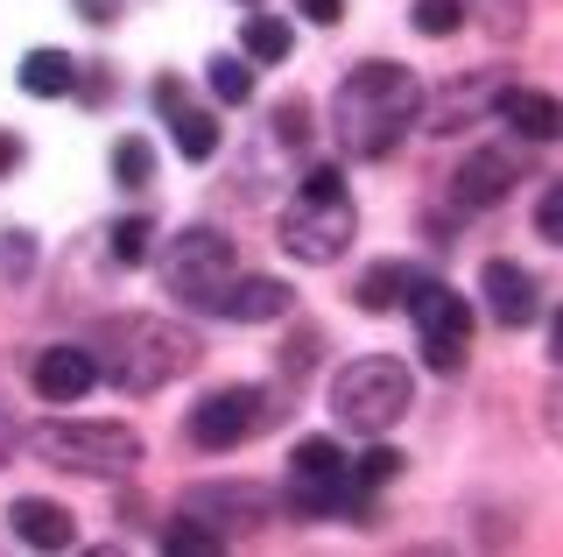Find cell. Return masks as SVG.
<instances>
[{
    "label": "cell",
    "mask_w": 563,
    "mask_h": 557,
    "mask_svg": "<svg viewBox=\"0 0 563 557\" xmlns=\"http://www.w3.org/2000/svg\"><path fill=\"white\" fill-rule=\"evenodd\" d=\"M416 107H422L416 72H401V64H360V72H345L339 99H331V120H339L345 155L380 163V155H395V142L416 128Z\"/></svg>",
    "instance_id": "obj_1"
},
{
    "label": "cell",
    "mask_w": 563,
    "mask_h": 557,
    "mask_svg": "<svg viewBox=\"0 0 563 557\" xmlns=\"http://www.w3.org/2000/svg\"><path fill=\"white\" fill-rule=\"evenodd\" d=\"M99 353H106V381L113 389H128V395H155V389H169L176 374H190L198 368V332H184V325H169V318H106L99 325Z\"/></svg>",
    "instance_id": "obj_2"
},
{
    "label": "cell",
    "mask_w": 563,
    "mask_h": 557,
    "mask_svg": "<svg viewBox=\"0 0 563 557\" xmlns=\"http://www.w3.org/2000/svg\"><path fill=\"white\" fill-rule=\"evenodd\" d=\"M409 403H416V381H409L401 360H387V353L352 360V368L331 381V409H339V424L366 430V438H380L387 424H401Z\"/></svg>",
    "instance_id": "obj_3"
},
{
    "label": "cell",
    "mask_w": 563,
    "mask_h": 557,
    "mask_svg": "<svg viewBox=\"0 0 563 557\" xmlns=\"http://www.w3.org/2000/svg\"><path fill=\"white\" fill-rule=\"evenodd\" d=\"M29 451L43 466H64V473H128V466L141 459V438L128 424H35L29 430Z\"/></svg>",
    "instance_id": "obj_4"
},
{
    "label": "cell",
    "mask_w": 563,
    "mask_h": 557,
    "mask_svg": "<svg viewBox=\"0 0 563 557\" xmlns=\"http://www.w3.org/2000/svg\"><path fill=\"white\" fill-rule=\"evenodd\" d=\"M233 240L225 233H211V226H190V233H176L169 240V254H163V283H169V297L176 304H190V310H211V297H219L225 283H233Z\"/></svg>",
    "instance_id": "obj_5"
},
{
    "label": "cell",
    "mask_w": 563,
    "mask_h": 557,
    "mask_svg": "<svg viewBox=\"0 0 563 557\" xmlns=\"http://www.w3.org/2000/svg\"><path fill=\"white\" fill-rule=\"evenodd\" d=\"M409 318H416V332H422V360H430L437 374H457L465 368V339H472V304L457 297V290L444 283H422L409 290Z\"/></svg>",
    "instance_id": "obj_6"
},
{
    "label": "cell",
    "mask_w": 563,
    "mask_h": 557,
    "mask_svg": "<svg viewBox=\"0 0 563 557\" xmlns=\"http://www.w3.org/2000/svg\"><path fill=\"white\" fill-rule=\"evenodd\" d=\"M289 509L296 515H345L352 509V473L331 438H303L289 451Z\"/></svg>",
    "instance_id": "obj_7"
},
{
    "label": "cell",
    "mask_w": 563,
    "mask_h": 557,
    "mask_svg": "<svg viewBox=\"0 0 563 557\" xmlns=\"http://www.w3.org/2000/svg\"><path fill=\"white\" fill-rule=\"evenodd\" d=\"M352 205L345 190L339 198H296L289 212H282V248H289L296 261H310V269H324V261H339L352 248Z\"/></svg>",
    "instance_id": "obj_8"
},
{
    "label": "cell",
    "mask_w": 563,
    "mask_h": 557,
    "mask_svg": "<svg viewBox=\"0 0 563 557\" xmlns=\"http://www.w3.org/2000/svg\"><path fill=\"white\" fill-rule=\"evenodd\" d=\"M261 409H268V395L261 389H211L198 409H190V445L198 451H233L261 430Z\"/></svg>",
    "instance_id": "obj_9"
},
{
    "label": "cell",
    "mask_w": 563,
    "mask_h": 557,
    "mask_svg": "<svg viewBox=\"0 0 563 557\" xmlns=\"http://www.w3.org/2000/svg\"><path fill=\"white\" fill-rule=\"evenodd\" d=\"M29 381H35V395L43 403H78V395H92V381H99V360L85 353V346H49V353H35V368H29Z\"/></svg>",
    "instance_id": "obj_10"
},
{
    "label": "cell",
    "mask_w": 563,
    "mask_h": 557,
    "mask_svg": "<svg viewBox=\"0 0 563 557\" xmlns=\"http://www.w3.org/2000/svg\"><path fill=\"white\" fill-rule=\"evenodd\" d=\"M211 310H219V318H233V325H268V318L289 310V283H275V275H240L233 269V283L211 297Z\"/></svg>",
    "instance_id": "obj_11"
},
{
    "label": "cell",
    "mask_w": 563,
    "mask_h": 557,
    "mask_svg": "<svg viewBox=\"0 0 563 557\" xmlns=\"http://www.w3.org/2000/svg\"><path fill=\"white\" fill-rule=\"evenodd\" d=\"M8 529L22 536L29 550H70V544H78L70 515L57 509V501H43V494H22V501H8Z\"/></svg>",
    "instance_id": "obj_12"
},
{
    "label": "cell",
    "mask_w": 563,
    "mask_h": 557,
    "mask_svg": "<svg viewBox=\"0 0 563 557\" xmlns=\"http://www.w3.org/2000/svg\"><path fill=\"white\" fill-rule=\"evenodd\" d=\"M479 297H486V310L500 325H528V318H536V275L515 269V261H486Z\"/></svg>",
    "instance_id": "obj_13"
},
{
    "label": "cell",
    "mask_w": 563,
    "mask_h": 557,
    "mask_svg": "<svg viewBox=\"0 0 563 557\" xmlns=\"http://www.w3.org/2000/svg\"><path fill=\"white\" fill-rule=\"evenodd\" d=\"M507 184H515V163H507L500 149H479V155H465V163H457V177H451L457 205H472V212L500 205V198H507Z\"/></svg>",
    "instance_id": "obj_14"
},
{
    "label": "cell",
    "mask_w": 563,
    "mask_h": 557,
    "mask_svg": "<svg viewBox=\"0 0 563 557\" xmlns=\"http://www.w3.org/2000/svg\"><path fill=\"white\" fill-rule=\"evenodd\" d=\"M416 283H422V269H409V261H380V269L360 275V310H395V304H409Z\"/></svg>",
    "instance_id": "obj_15"
},
{
    "label": "cell",
    "mask_w": 563,
    "mask_h": 557,
    "mask_svg": "<svg viewBox=\"0 0 563 557\" xmlns=\"http://www.w3.org/2000/svg\"><path fill=\"white\" fill-rule=\"evenodd\" d=\"M70 85H78V64H70L64 50H29L22 57V92L29 99H64Z\"/></svg>",
    "instance_id": "obj_16"
},
{
    "label": "cell",
    "mask_w": 563,
    "mask_h": 557,
    "mask_svg": "<svg viewBox=\"0 0 563 557\" xmlns=\"http://www.w3.org/2000/svg\"><path fill=\"white\" fill-rule=\"evenodd\" d=\"M500 120L515 134H528V142H550V134H556V99H542V92H500Z\"/></svg>",
    "instance_id": "obj_17"
},
{
    "label": "cell",
    "mask_w": 563,
    "mask_h": 557,
    "mask_svg": "<svg viewBox=\"0 0 563 557\" xmlns=\"http://www.w3.org/2000/svg\"><path fill=\"white\" fill-rule=\"evenodd\" d=\"M240 50H246L254 64H289V22H275V14H246Z\"/></svg>",
    "instance_id": "obj_18"
},
{
    "label": "cell",
    "mask_w": 563,
    "mask_h": 557,
    "mask_svg": "<svg viewBox=\"0 0 563 557\" xmlns=\"http://www.w3.org/2000/svg\"><path fill=\"white\" fill-rule=\"evenodd\" d=\"M176 120V155H184V163H211V155H219V120L211 113H169Z\"/></svg>",
    "instance_id": "obj_19"
},
{
    "label": "cell",
    "mask_w": 563,
    "mask_h": 557,
    "mask_svg": "<svg viewBox=\"0 0 563 557\" xmlns=\"http://www.w3.org/2000/svg\"><path fill=\"white\" fill-rule=\"evenodd\" d=\"M113 177L128 184V190H148L155 184V149L141 142V134H120V142H113Z\"/></svg>",
    "instance_id": "obj_20"
},
{
    "label": "cell",
    "mask_w": 563,
    "mask_h": 557,
    "mask_svg": "<svg viewBox=\"0 0 563 557\" xmlns=\"http://www.w3.org/2000/svg\"><path fill=\"white\" fill-rule=\"evenodd\" d=\"M148 240H155V219H120L113 226V240H106V248H113V261H120V269H134V261H148Z\"/></svg>",
    "instance_id": "obj_21"
},
{
    "label": "cell",
    "mask_w": 563,
    "mask_h": 557,
    "mask_svg": "<svg viewBox=\"0 0 563 557\" xmlns=\"http://www.w3.org/2000/svg\"><path fill=\"white\" fill-rule=\"evenodd\" d=\"M211 92H219L225 107H246V99H254V72H246L240 57H219L211 64Z\"/></svg>",
    "instance_id": "obj_22"
},
{
    "label": "cell",
    "mask_w": 563,
    "mask_h": 557,
    "mask_svg": "<svg viewBox=\"0 0 563 557\" xmlns=\"http://www.w3.org/2000/svg\"><path fill=\"white\" fill-rule=\"evenodd\" d=\"M457 22H465V0H416L422 36H457Z\"/></svg>",
    "instance_id": "obj_23"
},
{
    "label": "cell",
    "mask_w": 563,
    "mask_h": 557,
    "mask_svg": "<svg viewBox=\"0 0 563 557\" xmlns=\"http://www.w3.org/2000/svg\"><path fill=\"white\" fill-rule=\"evenodd\" d=\"M219 544H225V536H219V529H198V522H169V529H163V550H190V557H211Z\"/></svg>",
    "instance_id": "obj_24"
},
{
    "label": "cell",
    "mask_w": 563,
    "mask_h": 557,
    "mask_svg": "<svg viewBox=\"0 0 563 557\" xmlns=\"http://www.w3.org/2000/svg\"><path fill=\"white\" fill-rule=\"evenodd\" d=\"M395 473H401V451H387V445H374V451H366L360 466H352V487H387V480H395Z\"/></svg>",
    "instance_id": "obj_25"
},
{
    "label": "cell",
    "mask_w": 563,
    "mask_h": 557,
    "mask_svg": "<svg viewBox=\"0 0 563 557\" xmlns=\"http://www.w3.org/2000/svg\"><path fill=\"white\" fill-rule=\"evenodd\" d=\"M536 233H542V240H556V233H563V198H556V184L542 190V205H536Z\"/></svg>",
    "instance_id": "obj_26"
},
{
    "label": "cell",
    "mask_w": 563,
    "mask_h": 557,
    "mask_svg": "<svg viewBox=\"0 0 563 557\" xmlns=\"http://www.w3.org/2000/svg\"><path fill=\"white\" fill-rule=\"evenodd\" d=\"M339 184H345V177L324 163V170H310V177H303V198H339Z\"/></svg>",
    "instance_id": "obj_27"
},
{
    "label": "cell",
    "mask_w": 563,
    "mask_h": 557,
    "mask_svg": "<svg viewBox=\"0 0 563 557\" xmlns=\"http://www.w3.org/2000/svg\"><path fill=\"white\" fill-rule=\"evenodd\" d=\"M296 8H303L310 22H324V29H331V22H345V0H296Z\"/></svg>",
    "instance_id": "obj_28"
},
{
    "label": "cell",
    "mask_w": 563,
    "mask_h": 557,
    "mask_svg": "<svg viewBox=\"0 0 563 557\" xmlns=\"http://www.w3.org/2000/svg\"><path fill=\"white\" fill-rule=\"evenodd\" d=\"M155 113H184V85L176 78H155Z\"/></svg>",
    "instance_id": "obj_29"
},
{
    "label": "cell",
    "mask_w": 563,
    "mask_h": 557,
    "mask_svg": "<svg viewBox=\"0 0 563 557\" xmlns=\"http://www.w3.org/2000/svg\"><path fill=\"white\" fill-rule=\"evenodd\" d=\"M78 8H85V22H113L120 0H78Z\"/></svg>",
    "instance_id": "obj_30"
},
{
    "label": "cell",
    "mask_w": 563,
    "mask_h": 557,
    "mask_svg": "<svg viewBox=\"0 0 563 557\" xmlns=\"http://www.w3.org/2000/svg\"><path fill=\"white\" fill-rule=\"evenodd\" d=\"M14 163H22V142H14V134H0V177H8Z\"/></svg>",
    "instance_id": "obj_31"
},
{
    "label": "cell",
    "mask_w": 563,
    "mask_h": 557,
    "mask_svg": "<svg viewBox=\"0 0 563 557\" xmlns=\"http://www.w3.org/2000/svg\"><path fill=\"white\" fill-rule=\"evenodd\" d=\"M0 451H8V424H0Z\"/></svg>",
    "instance_id": "obj_32"
}]
</instances>
